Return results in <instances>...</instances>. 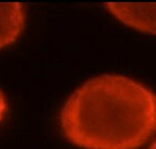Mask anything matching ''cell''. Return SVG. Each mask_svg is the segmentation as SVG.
<instances>
[{
    "label": "cell",
    "mask_w": 156,
    "mask_h": 149,
    "mask_svg": "<svg viewBox=\"0 0 156 149\" xmlns=\"http://www.w3.org/2000/svg\"><path fill=\"white\" fill-rule=\"evenodd\" d=\"M64 137L85 149H136L156 133V94L116 74L78 88L60 115Z\"/></svg>",
    "instance_id": "1"
},
{
    "label": "cell",
    "mask_w": 156,
    "mask_h": 149,
    "mask_svg": "<svg viewBox=\"0 0 156 149\" xmlns=\"http://www.w3.org/2000/svg\"><path fill=\"white\" fill-rule=\"evenodd\" d=\"M105 8L124 25L140 32L156 34V3L108 2Z\"/></svg>",
    "instance_id": "2"
},
{
    "label": "cell",
    "mask_w": 156,
    "mask_h": 149,
    "mask_svg": "<svg viewBox=\"0 0 156 149\" xmlns=\"http://www.w3.org/2000/svg\"><path fill=\"white\" fill-rule=\"evenodd\" d=\"M26 11L23 3H0V49L12 45L25 29Z\"/></svg>",
    "instance_id": "3"
},
{
    "label": "cell",
    "mask_w": 156,
    "mask_h": 149,
    "mask_svg": "<svg viewBox=\"0 0 156 149\" xmlns=\"http://www.w3.org/2000/svg\"><path fill=\"white\" fill-rule=\"evenodd\" d=\"M6 110H8V103H6V100L4 97L3 93L0 90V120H3L4 115L6 113Z\"/></svg>",
    "instance_id": "4"
},
{
    "label": "cell",
    "mask_w": 156,
    "mask_h": 149,
    "mask_svg": "<svg viewBox=\"0 0 156 149\" xmlns=\"http://www.w3.org/2000/svg\"><path fill=\"white\" fill-rule=\"evenodd\" d=\"M150 149H156V141L152 144V146L150 147Z\"/></svg>",
    "instance_id": "5"
}]
</instances>
